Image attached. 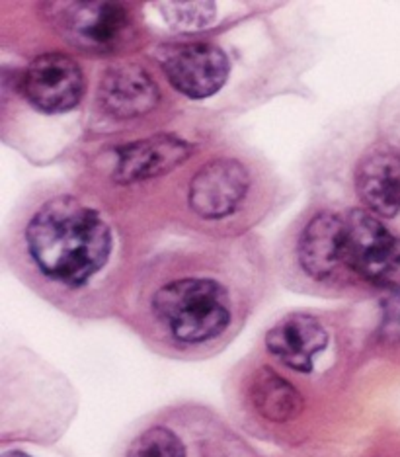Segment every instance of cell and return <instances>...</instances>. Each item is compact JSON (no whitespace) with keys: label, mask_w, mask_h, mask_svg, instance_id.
Here are the masks:
<instances>
[{"label":"cell","mask_w":400,"mask_h":457,"mask_svg":"<svg viewBox=\"0 0 400 457\" xmlns=\"http://www.w3.org/2000/svg\"><path fill=\"white\" fill-rule=\"evenodd\" d=\"M355 188L367 212L395 217L400 212V154L377 147L355 169Z\"/></svg>","instance_id":"7c38bea8"},{"label":"cell","mask_w":400,"mask_h":457,"mask_svg":"<svg viewBox=\"0 0 400 457\" xmlns=\"http://www.w3.org/2000/svg\"><path fill=\"white\" fill-rule=\"evenodd\" d=\"M26 243L41 274L67 287L85 286L111 254L108 223L70 195H59L41 207L28 223Z\"/></svg>","instance_id":"6da1fadb"},{"label":"cell","mask_w":400,"mask_h":457,"mask_svg":"<svg viewBox=\"0 0 400 457\" xmlns=\"http://www.w3.org/2000/svg\"><path fill=\"white\" fill-rule=\"evenodd\" d=\"M126 457H186V448L172 430L152 426L137 436Z\"/></svg>","instance_id":"5bb4252c"},{"label":"cell","mask_w":400,"mask_h":457,"mask_svg":"<svg viewBox=\"0 0 400 457\" xmlns=\"http://www.w3.org/2000/svg\"><path fill=\"white\" fill-rule=\"evenodd\" d=\"M3 457H29L28 453H22V452H8V453H4Z\"/></svg>","instance_id":"2e32d148"},{"label":"cell","mask_w":400,"mask_h":457,"mask_svg":"<svg viewBox=\"0 0 400 457\" xmlns=\"http://www.w3.org/2000/svg\"><path fill=\"white\" fill-rule=\"evenodd\" d=\"M250 403L262 419L270 422H290L305 409L303 395L272 368H260L250 383Z\"/></svg>","instance_id":"4fadbf2b"},{"label":"cell","mask_w":400,"mask_h":457,"mask_svg":"<svg viewBox=\"0 0 400 457\" xmlns=\"http://www.w3.org/2000/svg\"><path fill=\"white\" fill-rule=\"evenodd\" d=\"M22 90L28 102L39 112L65 113L82 100L85 75L73 57L45 54L26 69Z\"/></svg>","instance_id":"8992f818"},{"label":"cell","mask_w":400,"mask_h":457,"mask_svg":"<svg viewBox=\"0 0 400 457\" xmlns=\"http://www.w3.org/2000/svg\"><path fill=\"white\" fill-rule=\"evenodd\" d=\"M192 157V145L176 135H152L133 141L118 153L114 179L119 184H135L157 179L178 169Z\"/></svg>","instance_id":"9c48e42d"},{"label":"cell","mask_w":400,"mask_h":457,"mask_svg":"<svg viewBox=\"0 0 400 457\" xmlns=\"http://www.w3.org/2000/svg\"><path fill=\"white\" fill-rule=\"evenodd\" d=\"M297 258L311 278L326 282L347 270L344 217L319 213L306 223L297 243Z\"/></svg>","instance_id":"ba28073f"},{"label":"cell","mask_w":400,"mask_h":457,"mask_svg":"<svg viewBox=\"0 0 400 457\" xmlns=\"http://www.w3.org/2000/svg\"><path fill=\"white\" fill-rule=\"evenodd\" d=\"M344 223L347 270L373 286L400 289V238L367 210H352Z\"/></svg>","instance_id":"3957f363"},{"label":"cell","mask_w":400,"mask_h":457,"mask_svg":"<svg viewBox=\"0 0 400 457\" xmlns=\"http://www.w3.org/2000/svg\"><path fill=\"white\" fill-rule=\"evenodd\" d=\"M328 346V332L313 315L293 313L283 317L265 335V348L287 368L311 373L314 358Z\"/></svg>","instance_id":"30bf717a"},{"label":"cell","mask_w":400,"mask_h":457,"mask_svg":"<svg viewBox=\"0 0 400 457\" xmlns=\"http://www.w3.org/2000/svg\"><path fill=\"white\" fill-rule=\"evenodd\" d=\"M152 311L182 345L215 340L231 323L227 289L208 278H184L162 286L152 297Z\"/></svg>","instance_id":"7a4b0ae2"},{"label":"cell","mask_w":400,"mask_h":457,"mask_svg":"<svg viewBox=\"0 0 400 457\" xmlns=\"http://www.w3.org/2000/svg\"><path fill=\"white\" fill-rule=\"evenodd\" d=\"M98 100L110 116L131 120L155 110L160 95L155 80L145 69L119 65L104 72L98 88Z\"/></svg>","instance_id":"8fae6325"},{"label":"cell","mask_w":400,"mask_h":457,"mask_svg":"<svg viewBox=\"0 0 400 457\" xmlns=\"http://www.w3.org/2000/svg\"><path fill=\"white\" fill-rule=\"evenodd\" d=\"M59 29L70 44L90 54H114L133 34L126 6L116 3H75L61 6Z\"/></svg>","instance_id":"277c9868"},{"label":"cell","mask_w":400,"mask_h":457,"mask_svg":"<svg viewBox=\"0 0 400 457\" xmlns=\"http://www.w3.org/2000/svg\"><path fill=\"white\" fill-rule=\"evenodd\" d=\"M159 8L164 20L182 32L209 26L215 18V4L211 3H164Z\"/></svg>","instance_id":"9a60e30c"},{"label":"cell","mask_w":400,"mask_h":457,"mask_svg":"<svg viewBox=\"0 0 400 457\" xmlns=\"http://www.w3.org/2000/svg\"><path fill=\"white\" fill-rule=\"evenodd\" d=\"M250 188L249 170L234 159L203 164L190 184V207L203 220H223L241 207Z\"/></svg>","instance_id":"52a82bcc"},{"label":"cell","mask_w":400,"mask_h":457,"mask_svg":"<svg viewBox=\"0 0 400 457\" xmlns=\"http://www.w3.org/2000/svg\"><path fill=\"white\" fill-rule=\"evenodd\" d=\"M160 67L170 85L193 100L217 95L229 79V59L213 44L172 46L162 54Z\"/></svg>","instance_id":"5b68a950"}]
</instances>
